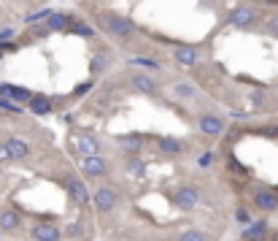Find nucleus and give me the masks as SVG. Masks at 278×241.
Returning <instances> with one entry per match:
<instances>
[{
	"instance_id": "27",
	"label": "nucleus",
	"mask_w": 278,
	"mask_h": 241,
	"mask_svg": "<svg viewBox=\"0 0 278 241\" xmlns=\"http://www.w3.org/2000/svg\"><path fill=\"white\" fill-rule=\"evenodd\" d=\"M216 160H219L216 152H203L200 157H197V166H200V168H211V166H216Z\"/></svg>"
},
{
	"instance_id": "4",
	"label": "nucleus",
	"mask_w": 278,
	"mask_h": 241,
	"mask_svg": "<svg viewBox=\"0 0 278 241\" xmlns=\"http://www.w3.org/2000/svg\"><path fill=\"white\" fill-rule=\"evenodd\" d=\"M62 184H65V190H68V195H70V204H73V206L84 209V206H89V204H92V192L86 190V184L81 182V176L68 174Z\"/></svg>"
},
{
	"instance_id": "19",
	"label": "nucleus",
	"mask_w": 278,
	"mask_h": 241,
	"mask_svg": "<svg viewBox=\"0 0 278 241\" xmlns=\"http://www.w3.org/2000/svg\"><path fill=\"white\" fill-rule=\"evenodd\" d=\"M108 65H111V52L108 49H100L92 57V63H89V73L92 76H100L103 71H108Z\"/></svg>"
},
{
	"instance_id": "21",
	"label": "nucleus",
	"mask_w": 278,
	"mask_h": 241,
	"mask_svg": "<svg viewBox=\"0 0 278 241\" xmlns=\"http://www.w3.org/2000/svg\"><path fill=\"white\" fill-rule=\"evenodd\" d=\"M173 95L181 98V100H192L197 95V87H195V84H189V82H178L176 87H173Z\"/></svg>"
},
{
	"instance_id": "10",
	"label": "nucleus",
	"mask_w": 278,
	"mask_h": 241,
	"mask_svg": "<svg viewBox=\"0 0 278 241\" xmlns=\"http://www.w3.org/2000/svg\"><path fill=\"white\" fill-rule=\"evenodd\" d=\"M170 200L178 209L189 212V209H195L197 204H200V192H197L195 187H189V184H181V187H176V190L170 192Z\"/></svg>"
},
{
	"instance_id": "38",
	"label": "nucleus",
	"mask_w": 278,
	"mask_h": 241,
	"mask_svg": "<svg viewBox=\"0 0 278 241\" xmlns=\"http://www.w3.org/2000/svg\"><path fill=\"white\" fill-rule=\"evenodd\" d=\"M270 241H278V230L273 233V236H270Z\"/></svg>"
},
{
	"instance_id": "24",
	"label": "nucleus",
	"mask_w": 278,
	"mask_h": 241,
	"mask_svg": "<svg viewBox=\"0 0 278 241\" xmlns=\"http://www.w3.org/2000/svg\"><path fill=\"white\" fill-rule=\"evenodd\" d=\"M127 171L135 176H144L146 174V160H141L138 154H132V157H127Z\"/></svg>"
},
{
	"instance_id": "29",
	"label": "nucleus",
	"mask_w": 278,
	"mask_h": 241,
	"mask_svg": "<svg viewBox=\"0 0 278 241\" xmlns=\"http://www.w3.org/2000/svg\"><path fill=\"white\" fill-rule=\"evenodd\" d=\"M52 9H43V11H35V14H30V17H27V22H41V19H49L52 17Z\"/></svg>"
},
{
	"instance_id": "6",
	"label": "nucleus",
	"mask_w": 278,
	"mask_h": 241,
	"mask_svg": "<svg viewBox=\"0 0 278 241\" xmlns=\"http://www.w3.org/2000/svg\"><path fill=\"white\" fill-rule=\"evenodd\" d=\"M81 174L89 179H103L111 174V160L103 157V154H95V157H84L81 160Z\"/></svg>"
},
{
	"instance_id": "5",
	"label": "nucleus",
	"mask_w": 278,
	"mask_h": 241,
	"mask_svg": "<svg viewBox=\"0 0 278 241\" xmlns=\"http://www.w3.org/2000/svg\"><path fill=\"white\" fill-rule=\"evenodd\" d=\"M92 206H95V212H98V214L114 212V209L119 206V192H116V187H111V184H100V187L92 192Z\"/></svg>"
},
{
	"instance_id": "8",
	"label": "nucleus",
	"mask_w": 278,
	"mask_h": 241,
	"mask_svg": "<svg viewBox=\"0 0 278 241\" xmlns=\"http://www.w3.org/2000/svg\"><path fill=\"white\" fill-rule=\"evenodd\" d=\"M130 84L135 92H141V95H160V82L154 79V76H149L144 71H132L130 73Z\"/></svg>"
},
{
	"instance_id": "40",
	"label": "nucleus",
	"mask_w": 278,
	"mask_h": 241,
	"mask_svg": "<svg viewBox=\"0 0 278 241\" xmlns=\"http://www.w3.org/2000/svg\"><path fill=\"white\" fill-rule=\"evenodd\" d=\"M0 57H3V52H0Z\"/></svg>"
},
{
	"instance_id": "31",
	"label": "nucleus",
	"mask_w": 278,
	"mask_h": 241,
	"mask_svg": "<svg viewBox=\"0 0 278 241\" xmlns=\"http://www.w3.org/2000/svg\"><path fill=\"white\" fill-rule=\"evenodd\" d=\"M0 108H6V111H14V114H19V111H22V106L11 103V100H6V98H0Z\"/></svg>"
},
{
	"instance_id": "11",
	"label": "nucleus",
	"mask_w": 278,
	"mask_h": 241,
	"mask_svg": "<svg viewBox=\"0 0 278 241\" xmlns=\"http://www.w3.org/2000/svg\"><path fill=\"white\" fill-rule=\"evenodd\" d=\"M197 128H200L203 136L216 138V136L224 133V119H221L219 114H200L197 116Z\"/></svg>"
},
{
	"instance_id": "37",
	"label": "nucleus",
	"mask_w": 278,
	"mask_h": 241,
	"mask_svg": "<svg viewBox=\"0 0 278 241\" xmlns=\"http://www.w3.org/2000/svg\"><path fill=\"white\" fill-rule=\"evenodd\" d=\"M89 87H92L89 82H86V84H81V87H76V95H81V92H86V90H89Z\"/></svg>"
},
{
	"instance_id": "2",
	"label": "nucleus",
	"mask_w": 278,
	"mask_h": 241,
	"mask_svg": "<svg viewBox=\"0 0 278 241\" xmlns=\"http://www.w3.org/2000/svg\"><path fill=\"white\" fill-rule=\"evenodd\" d=\"M259 19V9L254 3H238L233 6V11L227 14V25L235 27V30H249L257 25Z\"/></svg>"
},
{
	"instance_id": "35",
	"label": "nucleus",
	"mask_w": 278,
	"mask_h": 241,
	"mask_svg": "<svg viewBox=\"0 0 278 241\" xmlns=\"http://www.w3.org/2000/svg\"><path fill=\"white\" fill-rule=\"evenodd\" d=\"M14 38V30L11 27H6V30H0V44H6V41H11Z\"/></svg>"
},
{
	"instance_id": "7",
	"label": "nucleus",
	"mask_w": 278,
	"mask_h": 241,
	"mask_svg": "<svg viewBox=\"0 0 278 241\" xmlns=\"http://www.w3.org/2000/svg\"><path fill=\"white\" fill-rule=\"evenodd\" d=\"M73 146H76L78 154H84V157H95V154L103 152V141L92 133H73Z\"/></svg>"
},
{
	"instance_id": "36",
	"label": "nucleus",
	"mask_w": 278,
	"mask_h": 241,
	"mask_svg": "<svg viewBox=\"0 0 278 241\" xmlns=\"http://www.w3.org/2000/svg\"><path fill=\"white\" fill-rule=\"evenodd\" d=\"M0 163H11V154L6 149V144H0Z\"/></svg>"
},
{
	"instance_id": "18",
	"label": "nucleus",
	"mask_w": 278,
	"mask_h": 241,
	"mask_svg": "<svg viewBox=\"0 0 278 241\" xmlns=\"http://www.w3.org/2000/svg\"><path fill=\"white\" fill-rule=\"evenodd\" d=\"M6 149H9L11 160H27L30 157V146L22 141V138H17V136H11L9 141H6Z\"/></svg>"
},
{
	"instance_id": "15",
	"label": "nucleus",
	"mask_w": 278,
	"mask_h": 241,
	"mask_svg": "<svg viewBox=\"0 0 278 241\" xmlns=\"http://www.w3.org/2000/svg\"><path fill=\"white\" fill-rule=\"evenodd\" d=\"M267 233H270L267 220H251V225L243 228V241H265Z\"/></svg>"
},
{
	"instance_id": "23",
	"label": "nucleus",
	"mask_w": 278,
	"mask_h": 241,
	"mask_svg": "<svg viewBox=\"0 0 278 241\" xmlns=\"http://www.w3.org/2000/svg\"><path fill=\"white\" fill-rule=\"evenodd\" d=\"M65 27H70L68 14H52V17L46 19V30H65Z\"/></svg>"
},
{
	"instance_id": "28",
	"label": "nucleus",
	"mask_w": 278,
	"mask_h": 241,
	"mask_svg": "<svg viewBox=\"0 0 278 241\" xmlns=\"http://www.w3.org/2000/svg\"><path fill=\"white\" fill-rule=\"evenodd\" d=\"M249 100H251V103L257 106V108H262V106H265V100H267V98H265V92H262V90H254L251 95H249Z\"/></svg>"
},
{
	"instance_id": "33",
	"label": "nucleus",
	"mask_w": 278,
	"mask_h": 241,
	"mask_svg": "<svg viewBox=\"0 0 278 241\" xmlns=\"http://www.w3.org/2000/svg\"><path fill=\"white\" fill-rule=\"evenodd\" d=\"M267 33L278 38V17H273V19H270V22H267Z\"/></svg>"
},
{
	"instance_id": "14",
	"label": "nucleus",
	"mask_w": 278,
	"mask_h": 241,
	"mask_svg": "<svg viewBox=\"0 0 278 241\" xmlns=\"http://www.w3.org/2000/svg\"><path fill=\"white\" fill-rule=\"evenodd\" d=\"M119 146H122L124 152H130V154H138V152L146 146V136L138 133V130H132V133H124V136H119Z\"/></svg>"
},
{
	"instance_id": "32",
	"label": "nucleus",
	"mask_w": 278,
	"mask_h": 241,
	"mask_svg": "<svg viewBox=\"0 0 278 241\" xmlns=\"http://www.w3.org/2000/svg\"><path fill=\"white\" fill-rule=\"evenodd\" d=\"M235 220L241 222V225H251V217H249V212H246V209H238V212H235Z\"/></svg>"
},
{
	"instance_id": "34",
	"label": "nucleus",
	"mask_w": 278,
	"mask_h": 241,
	"mask_svg": "<svg viewBox=\"0 0 278 241\" xmlns=\"http://www.w3.org/2000/svg\"><path fill=\"white\" fill-rule=\"evenodd\" d=\"M227 166H229V171H233V168H235V171H238V174H246V168H243V166H241V163H238L235 157H229V160H227Z\"/></svg>"
},
{
	"instance_id": "1",
	"label": "nucleus",
	"mask_w": 278,
	"mask_h": 241,
	"mask_svg": "<svg viewBox=\"0 0 278 241\" xmlns=\"http://www.w3.org/2000/svg\"><path fill=\"white\" fill-rule=\"evenodd\" d=\"M95 22H98V30H103L111 38H116V41H130L138 33L135 22L130 17H124V14H116V11H100L95 17Z\"/></svg>"
},
{
	"instance_id": "17",
	"label": "nucleus",
	"mask_w": 278,
	"mask_h": 241,
	"mask_svg": "<svg viewBox=\"0 0 278 241\" xmlns=\"http://www.w3.org/2000/svg\"><path fill=\"white\" fill-rule=\"evenodd\" d=\"M157 146H160V152L173 154V157L187 152V144L181 141V138H176V136H162V138H157Z\"/></svg>"
},
{
	"instance_id": "13",
	"label": "nucleus",
	"mask_w": 278,
	"mask_h": 241,
	"mask_svg": "<svg viewBox=\"0 0 278 241\" xmlns=\"http://www.w3.org/2000/svg\"><path fill=\"white\" fill-rule=\"evenodd\" d=\"M173 60H176L178 65H195L197 60H200V54H197L195 46H187V44H173Z\"/></svg>"
},
{
	"instance_id": "22",
	"label": "nucleus",
	"mask_w": 278,
	"mask_h": 241,
	"mask_svg": "<svg viewBox=\"0 0 278 241\" xmlns=\"http://www.w3.org/2000/svg\"><path fill=\"white\" fill-rule=\"evenodd\" d=\"M70 33H76L81 38H95V35H98V30H95L89 22H73V19H70Z\"/></svg>"
},
{
	"instance_id": "20",
	"label": "nucleus",
	"mask_w": 278,
	"mask_h": 241,
	"mask_svg": "<svg viewBox=\"0 0 278 241\" xmlns=\"http://www.w3.org/2000/svg\"><path fill=\"white\" fill-rule=\"evenodd\" d=\"M27 106H30V111L38 114V116H43V114L52 111V100H49V95H33Z\"/></svg>"
},
{
	"instance_id": "30",
	"label": "nucleus",
	"mask_w": 278,
	"mask_h": 241,
	"mask_svg": "<svg viewBox=\"0 0 278 241\" xmlns=\"http://www.w3.org/2000/svg\"><path fill=\"white\" fill-rule=\"evenodd\" d=\"M68 236H70V238H78V236H84V225H81V222H73V225H70V228H68Z\"/></svg>"
},
{
	"instance_id": "26",
	"label": "nucleus",
	"mask_w": 278,
	"mask_h": 241,
	"mask_svg": "<svg viewBox=\"0 0 278 241\" xmlns=\"http://www.w3.org/2000/svg\"><path fill=\"white\" fill-rule=\"evenodd\" d=\"M176 241H211L208 236H205L203 230H197V228H192V230H184L181 236L176 238Z\"/></svg>"
},
{
	"instance_id": "39",
	"label": "nucleus",
	"mask_w": 278,
	"mask_h": 241,
	"mask_svg": "<svg viewBox=\"0 0 278 241\" xmlns=\"http://www.w3.org/2000/svg\"><path fill=\"white\" fill-rule=\"evenodd\" d=\"M267 3H278V0H267Z\"/></svg>"
},
{
	"instance_id": "9",
	"label": "nucleus",
	"mask_w": 278,
	"mask_h": 241,
	"mask_svg": "<svg viewBox=\"0 0 278 241\" xmlns=\"http://www.w3.org/2000/svg\"><path fill=\"white\" fill-rule=\"evenodd\" d=\"M30 236H33L35 241H62L65 230H62L57 222L46 220V222H35L33 228H30Z\"/></svg>"
},
{
	"instance_id": "3",
	"label": "nucleus",
	"mask_w": 278,
	"mask_h": 241,
	"mask_svg": "<svg viewBox=\"0 0 278 241\" xmlns=\"http://www.w3.org/2000/svg\"><path fill=\"white\" fill-rule=\"evenodd\" d=\"M251 206L262 214L278 212V190L265 187V184H257V187L251 190Z\"/></svg>"
},
{
	"instance_id": "16",
	"label": "nucleus",
	"mask_w": 278,
	"mask_h": 241,
	"mask_svg": "<svg viewBox=\"0 0 278 241\" xmlns=\"http://www.w3.org/2000/svg\"><path fill=\"white\" fill-rule=\"evenodd\" d=\"M22 228V214L17 209H3L0 212V233H14Z\"/></svg>"
},
{
	"instance_id": "25",
	"label": "nucleus",
	"mask_w": 278,
	"mask_h": 241,
	"mask_svg": "<svg viewBox=\"0 0 278 241\" xmlns=\"http://www.w3.org/2000/svg\"><path fill=\"white\" fill-rule=\"evenodd\" d=\"M130 65H138V68H149V71H162V63H157L152 57H132Z\"/></svg>"
},
{
	"instance_id": "12",
	"label": "nucleus",
	"mask_w": 278,
	"mask_h": 241,
	"mask_svg": "<svg viewBox=\"0 0 278 241\" xmlns=\"http://www.w3.org/2000/svg\"><path fill=\"white\" fill-rule=\"evenodd\" d=\"M0 95H3L6 100H11V103H30V98L35 95V92H30L27 87H19V84H9V82H3L0 84Z\"/></svg>"
}]
</instances>
